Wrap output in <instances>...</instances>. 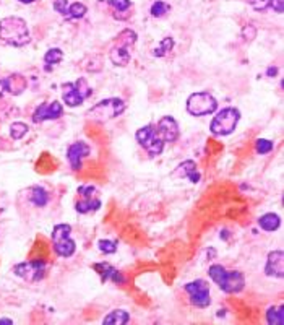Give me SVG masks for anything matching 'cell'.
I'll return each mask as SVG.
<instances>
[{"label":"cell","mask_w":284,"mask_h":325,"mask_svg":"<svg viewBox=\"0 0 284 325\" xmlns=\"http://www.w3.org/2000/svg\"><path fill=\"white\" fill-rule=\"evenodd\" d=\"M130 320V314L124 309H116V311H112L111 314H107L104 317L103 323H111V325H125L127 322Z\"/></svg>","instance_id":"cell-22"},{"label":"cell","mask_w":284,"mask_h":325,"mask_svg":"<svg viewBox=\"0 0 284 325\" xmlns=\"http://www.w3.org/2000/svg\"><path fill=\"white\" fill-rule=\"evenodd\" d=\"M2 83H4V91L10 93V95H13V96L21 95V93L25 91L28 87L26 78L20 73H13L10 76H7V78H2Z\"/></svg>","instance_id":"cell-17"},{"label":"cell","mask_w":284,"mask_h":325,"mask_svg":"<svg viewBox=\"0 0 284 325\" xmlns=\"http://www.w3.org/2000/svg\"><path fill=\"white\" fill-rule=\"evenodd\" d=\"M68 0H54V4H52V7H54V10H56L57 13H60V15H67V10H68Z\"/></svg>","instance_id":"cell-35"},{"label":"cell","mask_w":284,"mask_h":325,"mask_svg":"<svg viewBox=\"0 0 284 325\" xmlns=\"http://www.w3.org/2000/svg\"><path fill=\"white\" fill-rule=\"evenodd\" d=\"M258 226L262 228L263 231H268V233H273L279 226H281V218L279 215L276 213H265L263 216L258 218Z\"/></svg>","instance_id":"cell-21"},{"label":"cell","mask_w":284,"mask_h":325,"mask_svg":"<svg viewBox=\"0 0 284 325\" xmlns=\"http://www.w3.org/2000/svg\"><path fill=\"white\" fill-rule=\"evenodd\" d=\"M266 322L270 325H284V306H271L266 311Z\"/></svg>","instance_id":"cell-23"},{"label":"cell","mask_w":284,"mask_h":325,"mask_svg":"<svg viewBox=\"0 0 284 325\" xmlns=\"http://www.w3.org/2000/svg\"><path fill=\"white\" fill-rule=\"evenodd\" d=\"M242 36H244V39L245 41H253L257 37V28L255 26H252V25H247V26H244L242 29Z\"/></svg>","instance_id":"cell-36"},{"label":"cell","mask_w":284,"mask_h":325,"mask_svg":"<svg viewBox=\"0 0 284 325\" xmlns=\"http://www.w3.org/2000/svg\"><path fill=\"white\" fill-rule=\"evenodd\" d=\"M276 73H278V68H276V67H270V68L266 70V75H268V76H273V75H276Z\"/></svg>","instance_id":"cell-38"},{"label":"cell","mask_w":284,"mask_h":325,"mask_svg":"<svg viewBox=\"0 0 284 325\" xmlns=\"http://www.w3.org/2000/svg\"><path fill=\"white\" fill-rule=\"evenodd\" d=\"M28 198H29V202L36 207H45L49 204V193L44 187H41V185H34V187L29 189Z\"/></svg>","instance_id":"cell-20"},{"label":"cell","mask_w":284,"mask_h":325,"mask_svg":"<svg viewBox=\"0 0 284 325\" xmlns=\"http://www.w3.org/2000/svg\"><path fill=\"white\" fill-rule=\"evenodd\" d=\"M88 9H86V5L84 4H80V2H75L72 5H68V10H67V15L65 17L68 20H80L83 18L84 15H86Z\"/></svg>","instance_id":"cell-25"},{"label":"cell","mask_w":284,"mask_h":325,"mask_svg":"<svg viewBox=\"0 0 284 325\" xmlns=\"http://www.w3.org/2000/svg\"><path fill=\"white\" fill-rule=\"evenodd\" d=\"M64 115V106L59 101H52V103H42L34 109L33 112V122L34 124H41L45 120H56Z\"/></svg>","instance_id":"cell-11"},{"label":"cell","mask_w":284,"mask_h":325,"mask_svg":"<svg viewBox=\"0 0 284 325\" xmlns=\"http://www.w3.org/2000/svg\"><path fill=\"white\" fill-rule=\"evenodd\" d=\"M78 193L80 200L75 205L78 213L88 215L101 208V195H99V190L94 185H81V187H78Z\"/></svg>","instance_id":"cell-9"},{"label":"cell","mask_w":284,"mask_h":325,"mask_svg":"<svg viewBox=\"0 0 284 325\" xmlns=\"http://www.w3.org/2000/svg\"><path fill=\"white\" fill-rule=\"evenodd\" d=\"M91 148L84 142H75L67 148V159L70 162V168L73 171H80L83 166V159L89 156Z\"/></svg>","instance_id":"cell-13"},{"label":"cell","mask_w":284,"mask_h":325,"mask_svg":"<svg viewBox=\"0 0 284 325\" xmlns=\"http://www.w3.org/2000/svg\"><path fill=\"white\" fill-rule=\"evenodd\" d=\"M218 109V101L211 93L198 91L190 95L187 99V112L195 117H203V115L214 114Z\"/></svg>","instance_id":"cell-5"},{"label":"cell","mask_w":284,"mask_h":325,"mask_svg":"<svg viewBox=\"0 0 284 325\" xmlns=\"http://www.w3.org/2000/svg\"><path fill=\"white\" fill-rule=\"evenodd\" d=\"M62 99L68 107H78L83 104L84 98L76 90L75 83H64L62 85Z\"/></svg>","instance_id":"cell-18"},{"label":"cell","mask_w":284,"mask_h":325,"mask_svg":"<svg viewBox=\"0 0 284 325\" xmlns=\"http://www.w3.org/2000/svg\"><path fill=\"white\" fill-rule=\"evenodd\" d=\"M169 10H171V5L166 4L164 0H156V2L151 5V10L150 12H151V15L155 18H163Z\"/></svg>","instance_id":"cell-29"},{"label":"cell","mask_w":284,"mask_h":325,"mask_svg":"<svg viewBox=\"0 0 284 325\" xmlns=\"http://www.w3.org/2000/svg\"><path fill=\"white\" fill-rule=\"evenodd\" d=\"M136 142L140 143V146H143L145 150L148 151L150 156H159L164 150V142L156 132L155 124H150V126H145L141 129L136 130L135 134Z\"/></svg>","instance_id":"cell-7"},{"label":"cell","mask_w":284,"mask_h":325,"mask_svg":"<svg viewBox=\"0 0 284 325\" xmlns=\"http://www.w3.org/2000/svg\"><path fill=\"white\" fill-rule=\"evenodd\" d=\"M172 177H180V179H188L192 184H197L200 182V173H198V168H197V162L187 159L180 162L172 171Z\"/></svg>","instance_id":"cell-16"},{"label":"cell","mask_w":284,"mask_h":325,"mask_svg":"<svg viewBox=\"0 0 284 325\" xmlns=\"http://www.w3.org/2000/svg\"><path fill=\"white\" fill-rule=\"evenodd\" d=\"M174 39L172 37H164V39H161L159 41V46L158 48L153 51V56L155 57H164L167 52H171L172 48H174Z\"/></svg>","instance_id":"cell-26"},{"label":"cell","mask_w":284,"mask_h":325,"mask_svg":"<svg viewBox=\"0 0 284 325\" xmlns=\"http://www.w3.org/2000/svg\"><path fill=\"white\" fill-rule=\"evenodd\" d=\"M28 130H29V127L25 122H13L10 126V137L13 140H21V138L28 134Z\"/></svg>","instance_id":"cell-27"},{"label":"cell","mask_w":284,"mask_h":325,"mask_svg":"<svg viewBox=\"0 0 284 325\" xmlns=\"http://www.w3.org/2000/svg\"><path fill=\"white\" fill-rule=\"evenodd\" d=\"M99 251L103 254H114L117 251V241H109V239H101L98 242Z\"/></svg>","instance_id":"cell-31"},{"label":"cell","mask_w":284,"mask_h":325,"mask_svg":"<svg viewBox=\"0 0 284 325\" xmlns=\"http://www.w3.org/2000/svg\"><path fill=\"white\" fill-rule=\"evenodd\" d=\"M282 7H284V0H270V9L274 10V13L281 15Z\"/></svg>","instance_id":"cell-37"},{"label":"cell","mask_w":284,"mask_h":325,"mask_svg":"<svg viewBox=\"0 0 284 325\" xmlns=\"http://www.w3.org/2000/svg\"><path fill=\"white\" fill-rule=\"evenodd\" d=\"M241 120V111L235 107H224L216 112V115L211 120L210 130L216 137H226L231 135L237 129V124Z\"/></svg>","instance_id":"cell-3"},{"label":"cell","mask_w":284,"mask_h":325,"mask_svg":"<svg viewBox=\"0 0 284 325\" xmlns=\"http://www.w3.org/2000/svg\"><path fill=\"white\" fill-rule=\"evenodd\" d=\"M208 275L219 286V290L227 295H235L245 288V276L239 270H227L219 264H214L208 268Z\"/></svg>","instance_id":"cell-2"},{"label":"cell","mask_w":284,"mask_h":325,"mask_svg":"<svg viewBox=\"0 0 284 325\" xmlns=\"http://www.w3.org/2000/svg\"><path fill=\"white\" fill-rule=\"evenodd\" d=\"M109 5L117 13L119 12H127L130 7H132V0H109Z\"/></svg>","instance_id":"cell-33"},{"label":"cell","mask_w":284,"mask_h":325,"mask_svg":"<svg viewBox=\"0 0 284 325\" xmlns=\"http://www.w3.org/2000/svg\"><path fill=\"white\" fill-rule=\"evenodd\" d=\"M136 43V33L132 29H124L122 33L117 36V44L119 46H125V48H130Z\"/></svg>","instance_id":"cell-28"},{"label":"cell","mask_w":284,"mask_h":325,"mask_svg":"<svg viewBox=\"0 0 284 325\" xmlns=\"http://www.w3.org/2000/svg\"><path fill=\"white\" fill-rule=\"evenodd\" d=\"M18 2H21V4H33V2H36V0H18Z\"/></svg>","instance_id":"cell-40"},{"label":"cell","mask_w":284,"mask_h":325,"mask_svg":"<svg viewBox=\"0 0 284 325\" xmlns=\"http://www.w3.org/2000/svg\"><path fill=\"white\" fill-rule=\"evenodd\" d=\"M255 150L258 154H268L273 150V142L266 140V138H258L257 143H255Z\"/></svg>","instance_id":"cell-32"},{"label":"cell","mask_w":284,"mask_h":325,"mask_svg":"<svg viewBox=\"0 0 284 325\" xmlns=\"http://www.w3.org/2000/svg\"><path fill=\"white\" fill-rule=\"evenodd\" d=\"M156 132L164 143H174L179 138V124L172 115H164L156 124Z\"/></svg>","instance_id":"cell-12"},{"label":"cell","mask_w":284,"mask_h":325,"mask_svg":"<svg viewBox=\"0 0 284 325\" xmlns=\"http://www.w3.org/2000/svg\"><path fill=\"white\" fill-rule=\"evenodd\" d=\"M249 4L257 12H265L266 9H270V0H249Z\"/></svg>","instance_id":"cell-34"},{"label":"cell","mask_w":284,"mask_h":325,"mask_svg":"<svg viewBox=\"0 0 284 325\" xmlns=\"http://www.w3.org/2000/svg\"><path fill=\"white\" fill-rule=\"evenodd\" d=\"M45 270H48V264L42 259H34L28 262H21L13 267V273L18 278H23L25 281L34 283L39 281L45 276Z\"/></svg>","instance_id":"cell-8"},{"label":"cell","mask_w":284,"mask_h":325,"mask_svg":"<svg viewBox=\"0 0 284 325\" xmlns=\"http://www.w3.org/2000/svg\"><path fill=\"white\" fill-rule=\"evenodd\" d=\"M187 291L190 304L198 309H205L211 304V295H210V285L205 280H194L183 286Z\"/></svg>","instance_id":"cell-10"},{"label":"cell","mask_w":284,"mask_h":325,"mask_svg":"<svg viewBox=\"0 0 284 325\" xmlns=\"http://www.w3.org/2000/svg\"><path fill=\"white\" fill-rule=\"evenodd\" d=\"M93 268H94V272L101 276L103 281H112L116 285H124L125 283L124 273L119 272V270L116 267H112L111 264H107V262H99V264H94Z\"/></svg>","instance_id":"cell-14"},{"label":"cell","mask_w":284,"mask_h":325,"mask_svg":"<svg viewBox=\"0 0 284 325\" xmlns=\"http://www.w3.org/2000/svg\"><path fill=\"white\" fill-rule=\"evenodd\" d=\"M130 48H125V46H119L116 44L109 52V59L116 67H125L128 65L130 62Z\"/></svg>","instance_id":"cell-19"},{"label":"cell","mask_w":284,"mask_h":325,"mask_svg":"<svg viewBox=\"0 0 284 325\" xmlns=\"http://www.w3.org/2000/svg\"><path fill=\"white\" fill-rule=\"evenodd\" d=\"M2 323H9V325H12L13 323V320L12 319H0V325Z\"/></svg>","instance_id":"cell-39"},{"label":"cell","mask_w":284,"mask_h":325,"mask_svg":"<svg viewBox=\"0 0 284 325\" xmlns=\"http://www.w3.org/2000/svg\"><path fill=\"white\" fill-rule=\"evenodd\" d=\"M125 109H127V104L124 103V99L107 98L91 107L89 115H91V119H94L98 122H106V120L119 117L120 114H124Z\"/></svg>","instance_id":"cell-6"},{"label":"cell","mask_w":284,"mask_h":325,"mask_svg":"<svg viewBox=\"0 0 284 325\" xmlns=\"http://www.w3.org/2000/svg\"><path fill=\"white\" fill-rule=\"evenodd\" d=\"M0 39L13 48H23L31 41L26 21L20 17H7L0 20Z\"/></svg>","instance_id":"cell-1"},{"label":"cell","mask_w":284,"mask_h":325,"mask_svg":"<svg viewBox=\"0 0 284 325\" xmlns=\"http://www.w3.org/2000/svg\"><path fill=\"white\" fill-rule=\"evenodd\" d=\"M52 247L59 257L68 259L76 251V242L72 237V226L70 224L60 223L56 224L52 229Z\"/></svg>","instance_id":"cell-4"},{"label":"cell","mask_w":284,"mask_h":325,"mask_svg":"<svg viewBox=\"0 0 284 325\" xmlns=\"http://www.w3.org/2000/svg\"><path fill=\"white\" fill-rule=\"evenodd\" d=\"M75 87H76V90H78V93L80 95L84 98V99H88L91 95H93V90L89 88V85H88V82L84 80V78H78L75 82Z\"/></svg>","instance_id":"cell-30"},{"label":"cell","mask_w":284,"mask_h":325,"mask_svg":"<svg viewBox=\"0 0 284 325\" xmlns=\"http://www.w3.org/2000/svg\"><path fill=\"white\" fill-rule=\"evenodd\" d=\"M62 59H64L62 49H59V48H51L48 52L44 54V64L48 65V67H45V70H51L52 65L60 64V62H62Z\"/></svg>","instance_id":"cell-24"},{"label":"cell","mask_w":284,"mask_h":325,"mask_svg":"<svg viewBox=\"0 0 284 325\" xmlns=\"http://www.w3.org/2000/svg\"><path fill=\"white\" fill-rule=\"evenodd\" d=\"M265 273L268 276H273V278H282L284 276V252L282 251H273V252L268 254Z\"/></svg>","instance_id":"cell-15"}]
</instances>
